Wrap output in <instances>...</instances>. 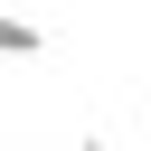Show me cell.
<instances>
[{
    "instance_id": "cell-1",
    "label": "cell",
    "mask_w": 151,
    "mask_h": 151,
    "mask_svg": "<svg viewBox=\"0 0 151 151\" xmlns=\"http://www.w3.org/2000/svg\"><path fill=\"white\" fill-rule=\"evenodd\" d=\"M0 57H47V19H28V9H0Z\"/></svg>"
},
{
    "instance_id": "cell-2",
    "label": "cell",
    "mask_w": 151,
    "mask_h": 151,
    "mask_svg": "<svg viewBox=\"0 0 151 151\" xmlns=\"http://www.w3.org/2000/svg\"><path fill=\"white\" fill-rule=\"evenodd\" d=\"M76 151H113V142H104V132H85V142H76Z\"/></svg>"
}]
</instances>
